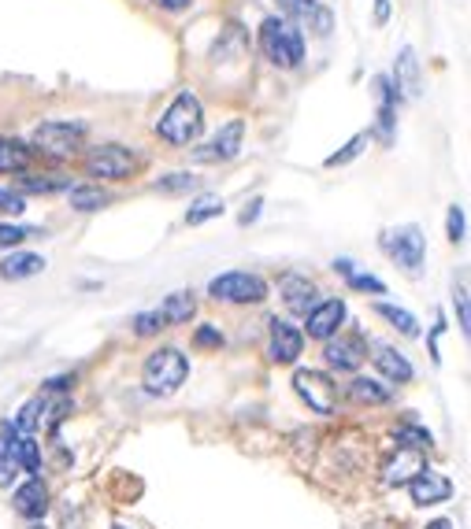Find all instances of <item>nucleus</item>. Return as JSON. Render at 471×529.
<instances>
[{"mask_svg":"<svg viewBox=\"0 0 471 529\" xmlns=\"http://www.w3.org/2000/svg\"><path fill=\"white\" fill-rule=\"evenodd\" d=\"M137 171V156L122 144H100L86 156V175L90 178H108V182H122Z\"/></svg>","mask_w":471,"mask_h":529,"instance_id":"423d86ee","label":"nucleus"},{"mask_svg":"<svg viewBox=\"0 0 471 529\" xmlns=\"http://www.w3.org/2000/svg\"><path fill=\"white\" fill-rule=\"evenodd\" d=\"M408 493H412V503L427 507V503H445L449 496H453V481H449L445 474L438 471H420L412 481H408Z\"/></svg>","mask_w":471,"mask_h":529,"instance_id":"f8f14e48","label":"nucleus"},{"mask_svg":"<svg viewBox=\"0 0 471 529\" xmlns=\"http://www.w3.org/2000/svg\"><path fill=\"white\" fill-rule=\"evenodd\" d=\"M294 389H297V396H301L316 415H331L334 404H338V385H334L323 370H297V374H294Z\"/></svg>","mask_w":471,"mask_h":529,"instance_id":"6e6552de","label":"nucleus"},{"mask_svg":"<svg viewBox=\"0 0 471 529\" xmlns=\"http://www.w3.org/2000/svg\"><path fill=\"white\" fill-rule=\"evenodd\" d=\"M193 311H197V300H193V292H171L168 300L160 304V323L163 326H182V323H190L193 319Z\"/></svg>","mask_w":471,"mask_h":529,"instance_id":"412c9836","label":"nucleus"},{"mask_svg":"<svg viewBox=\"0 0 471 529\" xmlns=\"http://www.w3.org/2000/svg\"><path fill=\"white\" fill-rule=\"evenodd\" d=\"M316 285L309 278H297V274H290V278H282V304L290 307L294 315H309L319 300H316Z\"/></svg>","mask_w":471,"mask_h":529,"instance_id":"a211bd4d","label":"nucleus"},{"mask_svg":"<svg viewBox=\"0 0 471 529\" xmlns=\"http://www.w3.org/2000/svg\"><path fill=\"white\" fill-rule=\"evenodd\" d=\"M379 315H382L386 323H394V326H397V330H401L404 337H416V333H420V323H416V319H412V315H408L404 307H394V304H379Z\"/></svg>","mask_w":471,"mask_h":529,"instance_id":"cd10ccee","label":"nucleus"},{"mask_svg":"<svg viewBox=\"0 0 471 529\" xmlns=\"http://www.w3.org/2000/svg\"><path fill=\"white\" fill-rule=\"evenodd\" d=\"M260 52L268 56L275 67L282 71H297L304 59V34L282 15H271L260 23Z\"/></svg>","mask_w":471,"mask_h":529,"instance_id":"f03ea898","label":"nucleus"},{"mask_svg":"<svg viewBox=\"0 0 471 529\" xmlns=\"http://www.w3.org/2000/svg\"><path fill=\"white\" fill-rule=\"evenodd\" d=\"M334 270L341 274L345 282H349V289H360V292H386V285L379 282V278H372V274H360L357 270V263L353 260H334Z\"/></svg>","mask_w":471,"mask_h":529,"instance_id":"b1692460","label":"nucleus"},{"mask_svg":"<svg viewBox=\"0 0 471 529\" xmlns=\"http://www.w3.org/2000/svg\"><path fill=\"white\" fill-rule=\"evenodd\" d=\"M45 270V260L37 252H12V256L0 263V278L4 282H23V278H34V274Z\"/></svg>","mask_w":471,"mask_h":529,"instance_id":"aec40b11","label":"nucleus"},{"mask_svg":"<svg viewBox=\"0 0 471 529\" xmlns=\"http://www.w3.org/2000/svg\"><path fill=\"white\" fill-rule=\"evenodd\" d=\"M23 189H34V193H52V189H71V182L64 175H41V178H23Z\"/></svg>","mask_w":471,"mask_h":529,"instance_id":"7c9ffc66","label":"nucleus"},{"mask_svg":"<svg viewBox=\"0 0 471 529\" xmlns=\"http://www.w3.org/2000/svg\"><path fill=\"white\" fill-rule=\"evenodd\" d=\"M134 330H137L141 337H149V333L163 330V323H160V315H156V311H145V315H137V319H134Z\"/></svg>","mask_w":471,"mask_h":529,"instance_id":"c9c22d12","label":"nucleus"},{"mask_svg":"<svg viewBox=\"0 0 471 529\" xmlns=\"http://www.w3.org/2000/svg\"><path fill=\"white\" fill-rule=\"evenodd\" d=\"M19 467L15 463V455H12V448H8V440L0 437V481H12V471Z\"/></svg>","mask_w":471,"mask_h":529,"instance_id":"e433bc0d","label":"nucleus"},{"mask_svg":"<svg viewBox=\"0 0 471 529\" xmlns=\"http://www.w3.org/2000/svg\"><path fill=\"white\" fill-rule=\"evenodd\" d=\"M15 511L23 518H41L49 511V489L41 478H30L27 485H19L15 489Z\"/></svg>","mask_w":471,"mask_h":529,"instance_id":"f3484780","label":"nucleus"},{"mask_svg":"<svg viewBox=\"0 0 471 529\" xmlns=\"http://www.w3.org/2000/svg\"><path fill=\"white\" fill-rule=\"evenodd\" d=\"M282 19H290L297 30H312L316 37H331L334 30V15L331 8H323L319 0H279Z\"/></svg>","mask_w":471,"mask_h":529,"instance_id":"1a4fd4ad","label":"nucleus"},{"mask_svg":"<svg viewBox=\"0 0 471 529\" xmlns=\"http://www.w3.org/2000/svg\"><path fill=\"white\" fill-rule=\"evenodd\" d=\"M394 89L404 93V97H420L423 89V78H420V59H416V49L404 45L397 52V63H394Z\"/></svg>","mask_w":471,"mask_h":529,"instance_id":"dca6fc26","label":"nucleus"},{"mask_svg":"<svg viewBox=\"0 0 471 529\" xmlns=\"http://www.w3.org/2000/svg\"><path fill=\"white\" fill-rule=\"evenodd\" d=\"M423 467H427V459H423L420 448H401V444H397V455L382 467V481L386 485H408Z\"/></svg>","mask_w":471,"mask_h":529,"instance_id":"2eb2a0df","label":"nucleus"},{"mask_svg":"<svg viewBox=\"0 0 471 529\" xmlns=\"http://www.w3.org/2000/svg\"><path fill=\"white\" fill-rule=\"evenodd\" d=\"M197 185H200V178L190 175V171H175V175H168V178L156 182L160 193H186V189H197Z\"/></svg>","mask_w":471,"mask_h":529,"instance_id":"c85d7f7f","label":"nucleus"},{"mask_svg":"<svg viewBox=\"0 0 471 529\" xmlns=\"http://www.w3.org/2000/svg\"><path fill=\"white\" fill-rule=\"evenodd\" d=\"M204 130V104L197 100V93L190 89H182L171 104H168V112H163L156 119V137H163L168 144H193Z\"/></svg>","mask_w":471,"mask_h":529,"instance_id":"f257e3e1","label":"nucleus"},{"mask_svg":"<svg viewBox=\"0 0 471 529\" xmlns=\"http://www.w3.org/2000/svg\"><path fill=\"white\" fill-rule=\"evenodd\" d=\"M394 437H397V444H401V448H431V444H435V437L431 433H427L423 426H416V422H404V426H397L394 430Z\"/></svg>","mask_w":471,"mask_h":529,"instance_id":"bb28decb","label":"nucleus"},{"mask_svg":"<svg viewBox=\"0 0 471 529\" xmlns=\"http://www.w3.org/2000/svg\"><path fill=\"white\" fill-rule=\"evenodd\" d=\"M260 207H263V200L256 197V200H253L249 207H245V211H241V226H249V222H256V215H260Z\"/></svg>","mask_w":471,"mask_h":529,"instance_id":"ea45409f","label":"nucleus"},{"mask_svg":"<svg viewBox=\"0 0 471 529\" xmlns=\"http://www.w3.org/2000/svg\"><path fill=\"white\" fill-rule=\"evenodd\" d=\"M27 237H34V229H27V226H0V248H19Z\"/></svg>","mask_w":471,"mask_h":529,"instance_id":"473e14b6","label":"nucleus"},{"mask_svg":"<svg viewBox=\"0 0 471 529\" xmlns=\"http://www.w3.org/2000/svg\"><path fill=\"white\" fill-rule=\"evenodd\" d=\"M30 163V144L19 137H0V175H19Z\"/></svg>","mask_w":471,"mask_h":529,"instance_id":"4be33fe9","label":"nucleus"},{"mask_svg":"<svg viewBox=\"0 0 471 529\" xmlns=\"http://www.w3.org/2000/svg\"><path fill=\"white\" fill-rule=\"evenodd\" d=\"M115 529H127V525H115Z\"/></svg>","mask_w":471,"mask_h":529,"instance_id":"37998d69","label":"nucleus"},{"mask_svg":"<svg viewBox=\"0 0 471 529\" xmlns=\"http://www.w3.org/2000/svg\"><path fill=\"white\" fill-rule=\"evenodd\" d=\"M223 215V200L219 197H197L186 211V222L190 226H200V222H208V219H219Z\"/></svg>","mask_w":471,"mask_h":529,"instance_id":"a878e982","label":"nucleus"},{"mask_svg":"<svg viewBox=\"0 0 471 529\" xmlns=\"http://www.w3.org/2000/svg\"><path fill=\"white\" fill-rule=\"evenodd\" d=\"M108 204V193L100 185H75L71 189V207L78 211H100Z\"/></svg>","mask_w":471,"mask_h":529,"instance_id":"393cba45","label":"nucleus"},{"mask_svg":"<svg viewBox=\"0 0 471 529\" xmlns=\"http://www.w3.org/2000/svg\"><path fill=\"white\" fill-rule=\"evenodd\" d=\"M301 348H304V333L286 319H271V359L275 363H297Z\"/></svg>","mask_w":471,"mask_h":529,"instance_id":"4468645a","label":"nucleus"},{"mask_svg":"<svg viewBox=\"0 0 471 529\" xmlns=\"http://www.w3.org/2000/svg\"><path fill=\"white\" fill-rule=\"evenodd\" d=\"M453 304H457V323H460V333H467V330H471V315H467V289H464V285H457Z\"/></svg>","mask_w":471,"mask_h":529,"instance_id":"f704fd0d","label":"nucleus"},{"mask_svg":"<svg viewBox=\"0 0 471 529\" xmlns=\"http://www.w3.org/2000/svg\"><path fill=\"white\" fill-rule=\"evenodd\" d=\"M153 4H156L160 12H186L193 0H153Z\"/></svg>","mask_w":471,"mask_h":529,"instance_id":"58836bf2","label":"nucleus"},{"mask_svg":"<svg viewBox=\"0 0 471 529\" xmlns=\"http://www.w3.org/2000/svg\"><path fill=\"white\" fill-rule=\"evenodd\" d=\"M375 23H390V0H375Z\"/></svg>","mask_w":471,"mask_h":529,"instance_id":"a19ab883","label":"nucleus"},{"mask_svg":"<svg viewBox=\"0 0 471 529\" xmlns=\"http://www.w3.org/2000/svg\"><path fill=\"white\" fill-rule=\"evenodd\" d=\"M27 200L23 193H12V189H0V215H23Z\"/></svg>","mask_w":471,"mask_h":529,"instance_id":"72a5a7b5","label":"nucleus"},{"mask_svg":"<svg viewBox=\"0 0 471 529\" xmlns=\"http://www.w3.org/2000/svg\"><path fill=\"white\" fill-rule=\"evenodd\" d=\"M186 377H190V359L178 348H160L145 359V367H141V382H145V389L153 396H171Z\"/></svg>","mask_w":471,"mask_h":529,"instance_id":"7ed1b4c3","label":"nucleus"},{"mask_svg":"<svg viewBox=\"0 0 471 529\" xmlns=\"http://www.w3.org/2000/svg\"><path fill=\"white\" fill-rule=\"evenodd\" d=\"M427 529H453V522H449V518H435V522L427 525Z\"/></svg>","mask_w":471,"mask_h":529,"instance_id":"79ce46f5","label":"nucleus"},{"mask_svg":"<svg viewBox=\"0 0 471 529\" xmlns=\"http://www.w3.org/2000/svg\"><path fill=\"white\" fill-rule=\"evenodd\" d=\"M197 345H204V348H208V345H223V333L212 330V326H200L197 330Z\"/></svg>","mask_w":471,"mask_h":529,"instance_id":"4c0bfd02","label":"nucleus"},{"mask_svg":"<svg viewBox=\"0 0 471 529\" xmlns=\"http://www.w3.org/2000/svg\"><path fill=\"white\" fill-rule=\"evenodd\" d=\"M349 396L357 400V404H386V400L394 396V389L375 382V377H353V382H349Z\"/></svg>","mask_w":471,"mask_h":529,"instance_id":"5701e85b","label":"nucleus"},{"mask_svg":"<svg viewBox=\"0 0 471 529\" xmlns=\"http://www.w3.org/2000/svg\"><path fill=\"white\" fill-rule=\"evenodd\" d=\"M372 363L382 370L386 382H412V363L390 345H372Z\"/></svg>","mask_w":471,"mask_h":529,"instance_id":"6ab92c4d","label":"nucleus"},{"mask_svg":"<svg viewBox=\"0 0 471 529\" xmlns=\"http://www.w3.org/2000/svg\"><path fill=\"white\" fill-rule=\"evenodd\" d=\"M464 229H467V222H464V207L453 204V207H449V215H445V234H449V241L460 245V241H464Z\"/></svg>","mask_w":471,"mask_h":529,"instance_id":"2f4dec72","label":"nucleus"},{"mask_svg":"<svg viewBox=\"0 0 471 529\" xmlns=\"http://www.w3.org/2000/svg\"><path fill=\"white\" fill-rule=\"evenodd\" d=\"M382 248L390 252V260H397V267H404L408 274H420L423 270V234L420 226H397V229H386L382 234Z\"/></svg>","mask_w":471,"mask_h":529,"instance_id":"0eeeda50","label":"nucleus"},{"mask_svg":"<svg viewBox=\"0 0 471 529\" xmlns=\"http://www.w3.org/2000/svg\"><path fill=\"white\" fill-rule=\"evenodd\" d=\"M208 292L212 300H223V304H260L268 300V282L249 270H227L208 282Z\"/></svg>","mask_w":471,"mask_h":529,"instance_id":"39448f33","label":"nucleus"},{"mask_svg":"<svg viewBox=\"0 0 471 529\" xmlns=\"http://www.w3.org/2000/svg\"><path fill=\"white\" fill-rule=\"evenodd\" d=\"M82 141H86V122H41L34 137H30V152H41V156H49V159H71Z\"/></svg>","mask_w":471,"mask_h":529,"instance_id":"20e7f679","label":"nucleus"},{"mask_svg":"<svg viewBox=\"0 0 471 529\" xmlns=\"http://www.w3.org/2000/svg\"><path fill=\"white\" fill-rule=\"evenodd\" d=\"M367 141H372V134H357V137H353L349 144L341 148V152H334L331 159H326V167H345L349 159H357V156L364 152V144H367Z\"/></svg>","mask_w":471,"mask_h":529,"instance_id":"c756f323","label":"nucleus"},{"mask_svg":"<svg viewBox=\"0 0 471 529\" xmlns=\"http://www.w3.org/2000/svg\"><path fill=\"white\" fill-rule=\"evenodd\" d=\"M345 323V304L341 300H323L316 304L309 315H304V326H309V337L316 341H326V337H334Z\"/></svg>","mask_w":471,"mask_h":529,"instance_id":"ddd939ff","label":"nucleus"},{"mask_svg":"<svg viewBox=\"0 0 471 529\" xmlns=\"http://www.w3.org/2000/svg\"><path fill=\"white\" fill-rule=\"evenodd\" d=\"M323 359H326V367H334V370H357L367 359V341L360 333H334V337H326Z\"/></svg>","mask_w":471,"mask_h":529,"instance_id":"9b49d317","label":"nucleus"},{"mask_svg":"<svg viewBox=\"0 0 471 529\" xmlns=\"http://www.w3.org/2000/svg\"><path fill=\"white\" fill-rule=\"evenodd\" d=\"M241 141H245V122H241V119H231L208 144L193 148V159H197V163H227V159H234V156L241 152Z\"/></svg>","mask_w":471,"mask_h":529,"instance_id":"9d476101","label":"nucleus"}]
</instances>
